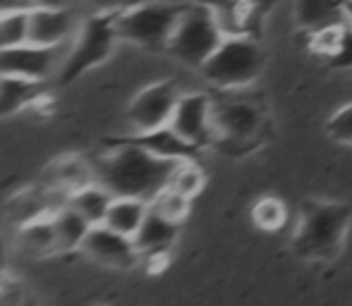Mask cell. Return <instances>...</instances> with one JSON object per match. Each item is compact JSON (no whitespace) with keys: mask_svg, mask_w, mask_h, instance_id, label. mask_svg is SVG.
I'll return each mask as SVG.
<instances>
[{"mask_svg":"<svg viewBox=\"0 0 352 306\" xmlns=\"http://www.w3.org/2000/svg\"><path fill=\"white\" fill-rule=\"evenodd\" d=\"M177 163L153 156L125 137L106 139L103 149L91 156L96 182L113 196H132L148 204L168 187Z\"/></svg>","mask_w":352,"mask_h":306,"instance_id":"6da1fadb","label":"cell"},{"mask_svg":"<svg viewBox=\"0 0 352 306\" xmlns=\"http://www.w3.org/2000/svg\"><path fill=\"white\" fill-rule=\"evenodd\" d=\"M352 211L345 204L307 201L300 211V225L292 237V251L307 261L333 259L350 228Z\"/></svg>","mask_w":352,"mask_h":306,"instance_id":"7a4b0ae2","label":"cell"},{"mask_svg":"<svg viewBox=\"0 0 352 306\" xmlns=\"http://www.w3.org/2000/svg\"><path fill=\"white\" fill-rule=\"evenodd\" d=\"M120 43L118 19L111 12H87L82 17L77 34L67 48L65 65L56 79V86H67L82 75L96 70L116 53Z\"/></svg>","mask_w":352,"mask_h":306,"instance_id":"3957f363","label":"cell"},{"mask_svg":"<svg viewBox=\"0 0 352 306\" xmlns=\"http://www.w3.org/2000/svg\"><path fill=\"white\" fill-rule=\"evenodd\" d=\"M187 0H142L116 14L120 41L146 51H166Z\"/></svg>","mask_w":352,"mask_h":306,"instance_id":"277c9868","label":"cell"},{"mask_svg":"<svg viewBox=\"0 0 352 306\" xmlns=\"http://www.w3.org/2000/svg\"><path fill=\"white\" fill-rule=\"evenodd\" d=\"M223 38L226 36H223L213 12L204 3L195 0V3H187L182 10L180 19L173 29L170 41L166 46V53L182 65L201 70L204 62L221 46Z\"/></svg>","mask_w":352,"mask_h":306,"instance_id":"5b68a950","label":"cell"},{"mask_svg":"<svg viewBox=\"0 0 352 306\" xmlns=\"http://www.w3.org/2000/svg\"><path fill=\"white\" fill-rule=\"evenodd\" d=\"M261 70H264V51L254 38L226 36L199 72L216 89L232 91L252 84Z\"/></svg>","mask_w":352,"mask_h":306,"instance_id":"8992f818","label":"cell"},{"mask_svg":"<svg viewBox=\"0 0 352 306\" xmlns=\"http://www.w3.org/2000/svg\"><path fill=\"white\" fill-rule=\"evenodd\" d=\"M67 48L70 46L48 48L32 41L0 48V75L36 79V82H48L56 86V79L65 65Z\"/></svg>","mask_w":352,"mask_h":306,"instance_id":"52a82bcc","label":"cell"},{"mask_svg":"<svg viewBox=\"0 0 352 306\" xmlns=\"http://www.w3.org/2000/svg\"><path fill=\"white\" fill-rule=\"evenodd\" d=\"M180 96L182 91L173 79H161V82H153L144 86L142 91H137L125 113L130 134L151 132L170 125L173 110H175Z\"/></svg>","mask_w":352,"mask_h":306,"instance_id":"ba28073f","label":"cell"},{"mask_svg":"<svg viewBox=\"0 0 352 306\" xmlns=\"http://www.w3.org/2000/svg\"><path fill=\"white\" fill-rule=\"evenodd\" d=\"M87 12L74 3L67 5H36L27 12V41L38 46L60 48L70 46L82 17Z\"/></svg>","mask_w":352,"mask_h":306,"instance_id":"9c48e42d","label":"cell"},{"mask_svg":"<svg viewBox=\"0 0 352 306\" xmlns=\"http://www.w3.org/2000/svg\"><path fill=\"white\" fill-rule=\"evenodd\" d=\"M79 254L87 256L91 263L101 266V268L113 270H130L142 263V254L135 239L111 230L108 225H94Z\"/></svg>","mask_w":352,"mask_h":306,"instance_id":"30bf717a","label":"cell"},{"mask_svg":"<svg viewBox=\"0 0 352 306\" xmlns=\"http://www.w3.org/2000/svg\"><path fill=\"white\" fill-rule=\"evenodd\" d=\"M170 127L197 149H204L216 141L213 125V98L209 93H182L170 117Z\"/></svg>","mask_w":352,"mask_h":306,"instance_id":"8fae6325","label":"cell"},{"mask_svg":"<svg viewBox=\"0 0 352 306\" xmlns=\"http://www.w3.org/2000/svg\"><path fill=\"white\" fill-rule=\"evenodd\" d=\"M264 115L247 98H213V125L216 139L242 141L252 139L261 130Z\"/></svg>","mask_w":352,"mask_h":306,"instance_id":"7c38bea8","label":"cell"},{"mask_svg":"<svg viewBox=\"0 0 352 306\" xmlns=\"http://www.w3.org/2000/svg\"><path fill=\"white\" fill-rule=\"evenodd\" d=\"M177 235H180V223L166 218V215L156 213V211L148 206V213L144 218L142 228L137 230V235L132 237L142 254V261L146 263H158V261L166 259L168 249L175 244Z\"/></svg>","mask_w":352,"mask_h":306,"instance_id":"4fadbf2b","label":"cell"},{"mask_svg":"<svg viewBox=\"0 0 352 306\" xmlns=\"http://www.w3.org/2000/svg\"><path fill=\"white\" fill-rule=\"evenodd\" d=\"M53 84L12 75H0V117L19 115L46 101Z\"/></svg>","mask_w":352,"mask_h":306,"instance_id":"5bb4252c","label":"cell"},{"mask_svg":"<svg viewBox=\"0 0 352 306\" xmlns=\"http://www.w3.org/2000/svg\"><path fill=\"white\" fill-rule=\"evenodd\" d=\"M38 182L46 187H53V189H63L67 194H74L82 187L96 182V172H94L91 158L87 156H63L58 161H53L51 165L46 167Z\"/></svg>","mask_w":352,"mask_h":306,"instance_id":"9a60e30c","label":"cell"},{"mask_svg":"<svg viewBox=\"0 0 352 306\" xmlns=\"http://www.w3.org/2000/svg\"><path fill=\"white\" fill-rule=\"evenodd\" d=\"M14 249L17 254H22L24 259L32 261H43L58 254V239L56 230H53L51 215L46 218H36L32 223H24L19 228H14Z\"/></svg>","mask_w":352,"mask_h":306,"instance_id":"2e32d148","label":"cell"},{"mask_svg":"<svg viewBox=\"0 0 352 306\" xmlns=\"http://www.w3.org/2000/svg\"><path fill=\"white\" fill-rule=\"evenodd\" d=\"M125 139L140 144L142 149L158 158H168V161H197V153L201 149L192 146L190 141H185L170 125L158 127L151 132H140V134H122Z\"/></svg>","mask_w":352,"mask_h":306,"instance_id":"e0dca14e","label":"cell"},{"mask_svg":"<svg viewBox=\"0 0 352 306\" xmlns=\"http://www.w3.org/2000/svg\"><path fill=\"white\" fill-rule=\"evenodd\" d=\"M51 220H53V230H56V239H58V254H79L89 230H91L94 225L89 223L79 211H74L70 204H67L65 209L56 211V213L51 215Z\"/></svg>","mask_w":352,"mask_h":306,"instance_id":"ac0fdd59","label":"cell"},{"mask_svg":"<svg viewBox=\"0 0 352 306\" xmlns=\"http://www.w3.org/2000/svg\"><path fill=\"white\" fill-rule=\"evenodd\" d=\"M295 17L300 27L316 34L348 19L345 17V0H297Z\"/></svg>","mask_w":352,"mask_h":306,"instance_id":"d6986e66","label":"cell"},{"mask_svg":"<svg viewBox=\"0 0 352 306\" xmlns=\"http://www.w3.org/2000/svg\"><path fill=\"white\" fill-rule=\"evenodd\" d=\"M146 213H148V201L132 199V196H113V204L108 209L106 223L103 225L120 232V235L135 237L137 230L142 228Z\"/></svg>","mask_w":352,"mask_h":306,"instance_id":"ffe728a7","label":"cell"},{"mask_svg":"<svg viewBox=\"0 0 352 306\" xmlns=\"http://www.w3.org/2000/svg\"><path fill=\"white\" fill-rule=\"evenodd\" d=\"M113 204V194L101 185V182H91V185L82 187L70 196V206L74 211L84 215L91 225L106 223L108 209Z\"/></svg>","mask_w":352,"mask_h":306,"instance_id":"44dd1931","label":"cell"},{"mask_svg":"<svg viewBox=\"0 0 352 306\" xmlns=\"http://www.w3.org/2000/svg\"><path fill=\"white\" fill-rule=\"evenodd\" d=\"M204 185H206L204 170L197 165V161H180L175 172H173L170 182H168L170 189H175L177 194L187 196V199H195L197 194H201Z\"/></svg>","mask_w":352,"mask_h":306,"instance_id":"7402d4cb","label":"cell"},{"mask_svg":"<svg viewBox=\"0 0 352 306\" xmlns=\"http://www.w3.org/2000/svg\"><path fill=\"white\" fill-rule=\"evenodd\" d=\"M252 220H254L256 228H261L266 232H276L285 225L287 211L278 199L266 196V199H259L254 204V209H252Z\"/></svg>","mask_w":352,"mask_h":306,"instance_id":"603a6c76","label":"cell"},{"mask_svg":"<svg viewBox=\"0 0 352 306\" xmlns=\"http://www.w3.org/2000/svg\"><path fill=\"white\" fill-rule=\"evenodd\" d=\"M190 204H192V199H187V196L177 194L175 189L166 187L148 206H151L156 213L166 215V218L175 220V223H182V220L187 218V213H190Z\"/></svg>","mask_w":352,"mask_h":306,"instance_id":"cb8c5ba5","label":"cell"},{"mask_svg":"<svg viewBox=\"0 0 352 306\" xmlns=\"http://www.w3.org/2000/svg\"><path fill=\"white\" fill-rule=\"evenodd\" d=\"M331 139L340 141V144H352V103L345 108H340L326 125Z\"/></svg>","mask_w":352,"mask_h":306,"instance_id":"d4e9b609","label":"cell"},{"mask_svg":"<svg viewBox=\"0 0 352 306\" xmlns=\"http://www.w3.org/2000/svg\"><path fill=\"white\" fill-rule=\"evenodd\" d=\"M29 299L27 287L22 285V280L5 275L3 285H0V306H24Z\"/></svg>","mask_w":352,"mask_h":306,"instance_id":"484cf974","label":"cell"},{"mask_svg":"<svg viewBox=\"0 0 352 306\" xmlns=\"http://www.w3.org/2000/svg\"><path fill=\"white\" fill-rule=\"evenodd\" d=\"M82 12H111L118 14L122 10L132 8V5L142 3V0H72Z\"/></svg>","mask_w":352,"mask_h":306,"instance_id":"4316f807","label":"cell"},{"mask_svg":"<svg viewBox=\"0 0 352 306\" xmlns=\"http://www.w3.org/2000/svg\"><path fill=\"white\" fill-rule=\"evenodd\" d=\"M331 62L336 67H350L352 65V29H343L336 48L329 53Z\"/></svg>","mask_w":352,"mask_h":306,"instance_id":"83f0119b","label":"cell"},{"mask_svg":"<svg viewBox=\"0 0 352 306\" xmlns=\"http://www.w3.org/2000/svg\"><path fill=\"white\" fill-rule=\"evenodd\" d=\"M32 8V0H0V14L19 12V10Z\"/></svg>","mask_w":352,"mask_h":306,"instance_id":"f1b7e54d","label":"cell"},{"mask_svg":"<svg viewBox=\"0 0 352 306\" xmlns=\"http://www.w3.org/2000/svg\"><path fill=\"white\" fill-rule=\"evenodd\" d=\"M8 263H10L8 244H5V239H3V237H0V270H5V273H10V270H8Z\"/></svg>","mask_w":352,"mask_h":306,"instance_id":"f546056e","label":"cell"},{"mask_svg":"<svg viewBox=\"0 0 352 306\" xmlns=\"http://www.w3.org/2000/svg\"><path fill=\"white\" fill-rule=\"evenodd\" d=\"M345 17H348V22L352 24V5L348 3V0H345Z\"/></svg>","mask_w":352,"mask_h":306,"instance_id":"4dcf8cb0","label":"cell"},{"mask_svg":"<svg viewBox=\"0 0 352 306\" xmlns=\"http://www.w3.org/2000/svg\"><path fill=\"white\" fill-rule=\"evenodd\" d=\"M5 275H8V273H5V270H0V285H3V280H5Z\"/></svg>","mask_w":352,"mask_h":306,"instance_id":"1f68e13d","label":"cell"},{"mask_svg":"<svg viewBox=\"0 0 352 306\" xmlns=\"http://www.w3.org/2000/svg\"><path fill=\"white\" fill-rule=\"evenodd\" d=\"M24 306H34V304H29V299H27V304H24Z\"/></svg>","mask_w":352,"mask_h":306,"instance_id":"d6a6232c","label":"cell"},{"mask_svg":"<svg viewBox=\"0 0 352 306\" xmlns=\"http://www.w3.org/2000/svg\"><path fill=\"white\" fill-rule=\"evenodd\" d=\"M348 3H350V5H352V0H348Z\"/></svg>","mask_w":352,"mask_h":306,"instance_id":"836d02e7","label":"cell"}]
</instances>
